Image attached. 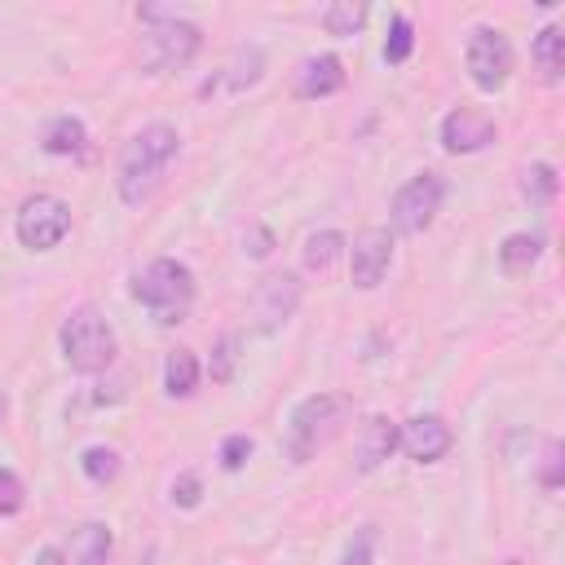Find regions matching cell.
<instances>
[{
	"mask_svg": "<svg viewBox=\"0 0 565 565\" xmlns=\"http://www.w3.org/2000/svg\"><path fill=\"white\" fill-rule=\"evenodd\" d=\"M181 150V137L172 124H146L141 132H132L119 150V163H115V190L128 207H141L168 177V163L177 159Z\"/></svg>",
	"mask_w": 565,
	"mask_h": 565,
	"instance_id": "obj_1",
	"label": "cell"
},
{
	"mask_svg": "<svg viewBox=\"0 0 565 565\" xmlns=\"http://www.w3.org/2000/svg\"><path fill=\"white\" fill-rule=\"evenodd\" d=\"M137 22H141V40H137V62L146 75H172L181 66L194 62L199 44H203V31L168 9H137Z\"/></svg>",
	"mask_w": 565,
	"mask_h": 565,
	"instance_id": "obj_2",
	"label": "cell"
},
{
	"mask_svg": "<svg viewBox=\"0 0 565 565\" xmlns=\"http://www.w3.org/2000/svg\"><path fill=\"white\" fill-rule=\"evenodd\" d=\"M353 415V397L349 393H309L305 402H296V411L287 415V433H282V450L291 463H309L331 437H340V428Z\"/></svg>",
	"mask_w": 565,
	"mask_h": 565,
	"instance_id": "obj_3",
	"label": "cell"
},
{
	"mask_svg": "<svg viewBox=\"0 0 565 565\" xmlns=\"http://www.w3.org/2000/svg\"><path fill=\"white\" fill-rule=\"evenodd\" d=\"M132 300L154 313V322H181L194 305V274L185 260L159 256L132 278Z\"/></svg>",
	"mask_w": 565,
	"mask_h": 565,
	"instance_id": "obj_4",
	"label": "cell"
},
{
	"mask_svg": "<svg viewBox=\"0 0 565 565\" xmlns=\"http://www.w3.org/2000/svg\"><path fill=\"white\" fill-rule=\"evenodd\" d=\"M57 344H62L66 366L79 371V375H102V371H110V362H115V353H119L115 327L106 322V313H97V309H88V305L75 309V313L62 322Z\"/></svg>",
	"mask_w": 565,
	"mask_h": 565,
	"instance_id": "obj_5",
	"label": "cell"
},
{
	"mask_svg": "<svg viewBox=\"0 0 565 565\" xmlns=\"http://www.w3.org/2000/svg\"><path fill=\"white\" fill-rule=\"evenodd\" d=\"M13 234L31 252H53L71 234V203L57 194H31L13 216Z\"/></svg>",
	"mask_w": 565,
	"mask_h": 565,
	"instance_id": "obj_6",
	"label": "cell"
},
{
	"mask_svg": "<svg viewBox=\"0 0 565 565\" xmlns=\"http://www.w3.org/2000/svg\"><path fill=\"white\" fill-rule=\"evenodd\" d=\"M441 199H446V181H441L437 172L411 177V181L393 194V207H388L393 230H388V234H424V230L437 221Z\"/></svg>",
	"mask_w": 565,
	"mask_h": 565,
	"instance_id": "obj_7",
	"label": "cell"
},
{
	"mask_svg": "<svg viewBox=\"0 0 565 565\" xmlns=\"http://www.w3.org/2000/svg\"><path fill=\"white\" fill-rule=\"evenodd\" d=\"M463 62H468V75H472V84H477L481 93H499V88L508 84L516 57H512V44H508V35H503L499 26H477V31L468 35Z\"/></svg>",
	"mask_w": 565,
	"mask_h": 565,
	"instance_id": "obj_8",
	"label": "cell"
},
{
	"mask_svg": "<svg viewBox=\"0 0 565 565\" xmlns=\"http://www.w3.org/2000/svg\"><path fill=\"white\" fill-rule=\"evenodd\" d=\"M110 543H115V539H110V525L84 521V525L71 530L66 543L44 547V552L35 556V565H106V561H110Z\"/></svg>",
	"mask_w": 565,
	"mask_h": 565,
	"instance_id": "obj_9",
	"label": "cell"
},
{
	"mask_svg": "<svg viewBox=\"0 0 565 565\" xmlns=\"http://www.w3.org/2000/svg\"><path fill=\"white\" fill-rule=\"evenodd\" d=\"M388 265H393V234L388 230H362L358 238H353V247H349V278H353V287H362V291H371V287H380V278L388 274Z\"/></svg>",
	"mask_w": 565,
	"mask_h": 565,
	"instance_id": "obj_10",
	"label": "cell"
},
{
	"mask_svg": "<svg viewBox=\"0 0 565 565\" xmlns=\"http://www.w3.org/2000/svg\"><path fill=\"white\" fill-rule=\"evenodd\" d=\"M300 305V278L296 274H265L252 296V313L260 331H278Z\"/></svg>",
	"mask_w": 565,
	"mask_h": 565,
	"instance_id": "obj_11",
	"label": "cell"
},
{
	"mask_svg": "<svg viewBox=\"0 0 565 565\" xmlns=\"http://www.w3.org/2000/svg\"><path fill=\"white\" fill-rule=\"evenodd\" d=\"M397 446L415 463H437L455 446V433H450V424L441 415H415V419L397 424Z\"/></svg>",
	"mask_w": 565,
	"mask_h": 565,
	"instance_id": "obj_12",
	"label": "cell"
},
{
	"mask_svg": "<svg viewBox=\"0 0 565 565\" xmlns=\"http://www.w3.org/2000/svg\"><path fill=\"white\" fill-rule=\"evenodd\" d=\"M494 119L486 110H472V106H455L446 119H441V146L450 154H477L494 141Z\"/></svg>",
	"mask_w": 565,
	"mask_h": 565,
	"instance_id": "obj_13",
	"label": "cell"
},
{
	"mask_svg": "<svg viewBox=\"0 0 565 565\" xmlns=\"http://www.w3.org/2000/svg\"><path fill=\"white\" fill-rule=\"evenodd\" d=\"M344 88V62L335 53H318V57H305L300 71H296V84L291 93L300 102H318V97H331Z\"/></svg>",
	"mask_w": 565,
	"mask_h": 565,
	"instance_id": "obj_14",
	"label": "cell"
},
{
	"mask_svg": "<svg viewBox=\"0 0 565 565\" xmlns=\"http://www.w3.org/2000/svg\"><path fill=\"white\" fill-rule=\"evenodd\" d=\"M397 450V424L388 415H371L358 433V472H375Z\"/></svg>",
	"mask_w": 565,
	"mask_h": 565,
	"instance_id": "obj_15",
	"label": "cell"
},
{
	"mask_svg": "<svg viewBox=\"0 0 565 565\" xmlns=\"http://www.w3.org/2000/svg\"><path fill=\"white\" fill-rule=\"evenodd\" d=\"M40 146H44V154L79 159V154L88 150V128H84V119H75V115H53V119L44 124V132H40Z\"/></svg>",
	"mask_w": 565,
	"mask_h": 565,
	"instance_id": "obj_16",
	"label": "cell"
},
{
	"mask_svg": "<svg viewBox=\"0 0 565 565\" xmlns=\"http://www.w3.org/2000/svg\"><path fill=\"white\" fill-rule=\"evenodd\" d=\"M539 256H543V238L530 234V230H516V234H508V238L499 243V269L512 274V278L530 274V269L539 265Z\"/></svg>",
	"mask_w": 565,
	"mask_h": 565,
	"instance_id": "obj_17",
	"label": "cell"
},
{
	"mask_svg": "<svg viewBox=\"0 0 565 565\" xmlns=\"http://www.w3.org/2000/svg\"><path fill=\"white\" fill-rule=\"evenodd\" d=\"M260 75H265V49H260V44H238L234 57H230V66H225V88H230V93H243V88H252Z\"/></svg>",
	"mask_w": 565,
	"mask_h": 565,
	"instance_id": "obj_18",
	"label": "cell"
},
{
	"mask_svg": "<svg viewBox=\"0 0 565 565\" xmlns=\"http://www.w3.org/2000/svg\"><path fill=\"white\" fill-rule=\"evenodd\" d=\"M340 256H344V234H340V230H318V234H309L305 247H300V260H305L309 274H327Z\"/></svg>",
	"mask_w": 565,
	"mask_h": 565,
	"instance_id": "obj_19",
	"label": "cell"
},
{
	"mask_svg": "<svg viewBox=\"0 0 565 565\" xmlns=\"http://www.w3.org/2000/svg\"><path fill=\"white\" fill-rule=\"evenodd\" d=\"M163 388L168 397H190L199 388V358L190 349H172L163 362Z\"/></svg>",
	"mask_w": 565,
	"mask_h": 565,
	"instance_id": "obj_20",
	"label": "cell"
},
{
	"mask_svg": "<svg viewBox=\"0 0 565 565\" xmlns=\"http://www.w3.org/2000/svg\"><path fill=\"white\" fill-rule=\"evenodd\" d=\"M534 62H539L543 79H561V71H565V31L561 26H543L534 35Z\"/></svg>",
	"mask_w": 565,
	"mask_h": 565,
	"instance_id": "obj_21",
	"label": "cell"
},
{
	"mask_svg": "<svg viewBox=\"0 0 565 565\" xmlns=\"http://www.w3.org/2000/svg\"><path fill=\"white\" fill-rule=\"evenodd\" d=\"M556 190H561V177H556L552 163H530V168L521 172V194H525L534 207L556 203Z\"/></svg>",
	"mask_w": 565,
	"mask_h": 565,
	"instance_id": "obj_22",
	"label": "cell"
},
{
	"mask_svg": "<svg viewBox=\"0 0 565 565\" xmlns=\"http://www.w3.org/2000/svg\"><path fill=\"white\" fill-rule=\"evenodd\" d=\"M362 22H366V4H353V0H340V4H327L322 9V26H327V35H358L362 31Z\"/></svg>",
	"mask_w": 565,
	"mask_h": 565,
	"instance_id": "obj_23",
	"label": "cell"
},
{
	"mask_svg": "<svg viewBox=\"0 0 565 565\" xmlns=\"http://www.w3.org/2000/svg\"><path fill=\"white\" fill-rule=\"evenodd\" d=\"M79 468H84V477H88L93 486H106V481L119 477V450H110V446H88V450L79 455Z\"/></svg>",
	"mask_w": 565,
	"mask_h": 565,
	"instance_id": "obj_24",
	"label": "cell"
},
{
	"mask_svg": "<svg viewBox=\"0 0 565 565\" xmlns=\"http://www.w3.org/2000/svg\"><path fill=\"white\" fill-rule=\"evenodd\" d=\"M411 49H415V26H411L406 13H393L388 40H384V62H388V66H402V62L411 57Z\"/></svg>",
	"mask_w": 565,
	"mask_h": 565,
	"instance_id": "obj_25",
	"label": "cell"
},
{
	"mask_svg": "<svg viewBox=\"0 0 565 565\" xmlns=\"http://www.w3.org/2000/svg\"><path fill=\"white\" fill-rule=\"evenodd\" d=\"M234 362H238V335L225 331V335L216 340V349H212V362H207L212 380H216V384H230V380H234Z\"/></svg>",
	"mask_w": 565,
	"mask_h": 565,
	"instance_id": "obj_26",
	"label": "cell"
},
{
	"mask_svg": "<svg viewBox=\"0 0 565 565\" xmlns=\"http://www.w3.org/2000/svg\"><path fill=\"white\" fill-rule=\"evenodd\" d=\"M26 503V490H22V477L13 468H0V516H13L22 512Z\"/></svg>",
	"mask_w": 565,
	"mask_h": 565,
	"instance_id": "obj_27",
	"label": "cell"
},
{
	"mask_svg": "<svg viewBox=\"0 0 565 565\" xmlns=\"http://www.w3.org/2000/svg\"><path fill=\"white\" fill-rule=\"evenodd\" d=\"M335 565H375V534H371V530H358V534L344 543V552H340Z\"/></svg>",
	"mask_w": 565,
	"mask_h": 565,
	"instance_id": "obj_28",
	"label": "cell"
},
{
	"mask_svg": "<svg viewBox=\"0 0 565 565\" xmlns=\"http://www.w3.org/2000/svg\"><path fill=\"white\" fill-rule=\"evenodd\" d=\"M247 459H252V437H247V433H230V437L221 441V468H225V472H238Z\"/></svg>",
	"mask_w": 565,
	"mask_h": 565,
	"instance_id": "obj_29",
	"label": "cell"
},
{
	"mask_svg": "<svg viewBox=\"0 0 565 565\" xmlns=\"http://www.w3.org/2000/svg\"><path fill=\"white\" fill-rule=\"evenodd\" d=\"M565 450H561V441L552 437L547 446H543V468H539V481H543V490H561V481H565V472H561V459Z\"/></svg>",
	"mask_w": 565,
	"mask_h": 565,
	"instance_id": "obj_30",
	"label": "cell"
},
{
	"mask_svg": "<svg viewBox=\"0 0 565 565\" xmlns=\"http://www.w3.org/2000/svg\"><path fill=\"white\" fill-rule=\"evenodd\" d=\"M199 499H203V481H199L194 472H181V477L172 481V503H177V508H199Z\"/></svg>",
	"mask_w": 565,
	"mask_h": 565,
	"instance_id": "obj_31",
	"label": "cell"
},
{
	"mask_svg": "<svg viewBox=\"0 0 565 565\" xmlns=\"http://www.w3.org/2000/svg\"><path fill=\"white\" fill-rule=\"evenodd\" d=\"M243 252H247V256H256V260H260V256H269V252H274V234H269V230H260V225H252V230L243 234Z\"/></svg>",
	"mask_w": 565,
	"mask_h": 565,
	"instance_id": "obj_32",
	"label": "cell"
},
{
	"mask_svg": "<svg viewBox=\"0 0 565 565\" xmlns=\"http://www.w3.org/2000/svg\"><path fill=\"white\" fill-rule=\"evenodd\" d=\"M4 411H9V402H4V397H0V419H4Z\"/></svg>",
	"mask_w": 565,
	"mask_h": 565,
	"instance_id": "obj_33",
	"label": "cell"
}]
</instances>
